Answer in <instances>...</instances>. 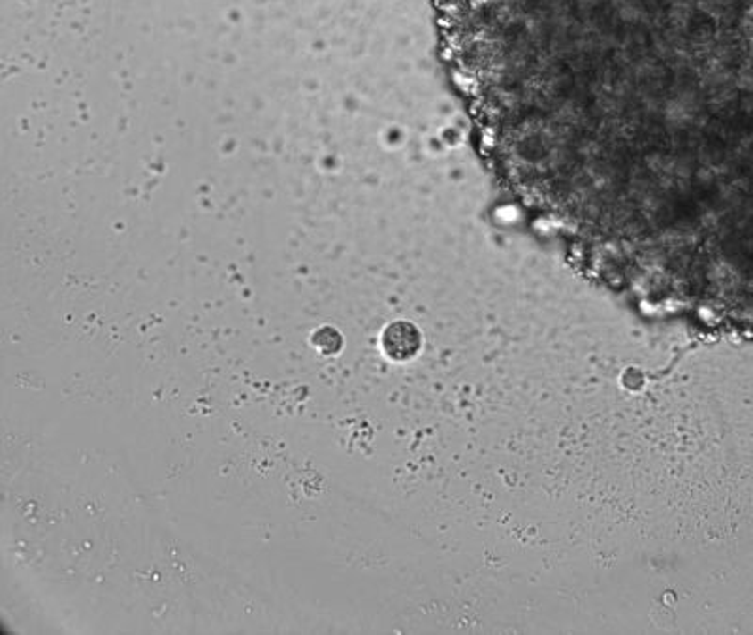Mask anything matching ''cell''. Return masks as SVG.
<instances>
[{
  "label": "cell",
  "mask_w": 753,
  "mask_h": 635,
  "mask_svg": "<svg viewBox=\"0 0 753 635\" xmlns=\"http://www.w3.org/2000/svg\"><path fill=\"white\" fill-rule=\"evenodd\" d=\"M311 343H313V347L319 349L322 355L332 356L341 351L343 338H341V334L335 329H332V326H322V329L315 330Z\"/></svg>",
  "instance_id": "cell-2"
},
{
  "label": "cell",
  "mask_w": 753,
  "mask_h": 635,
  "mask_svg": "<svg viewBox=\"0 0 753 635\" xmlns=\"http://www.w3.org/2000/svg\"><path fill=\"white\" fill-rule=\"evenodd\" d=\"M381 349L392 363H409L422 349V334L418 326L409 321H393L381 334Z\"/></svg>",
  "instance_id": "cell-1"
}]
</instances>
